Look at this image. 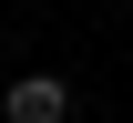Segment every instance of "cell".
<instances>
[{
    "instance_id": "1",
    "label": "cell",
    "mask_w": 133,
    "mask_h": 123,
    "mask_svg": "<svg viewBox=\"0 0 133 123\" xmlns=\"http://www.w3.org/2000/svg\"><path fill=\"white\" fill-rule=\"evenodd\" d=\"M0 123H72V82L62 72H21L0 92Z\"/></svg>"
}]
</instances>
